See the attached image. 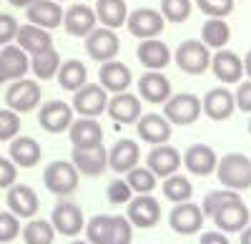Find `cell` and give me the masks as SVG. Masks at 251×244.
<instances>
[{
	"label": "cell",
	"instance_id": "49",
	"mask_svg": "<svg viewBox=\"0 0 251 244\" xmlns=\"http://www.w3.org/2000/svg\"><path fill=\"white\" fill-rule=\"evenodd\" d=\"M199 244H231V242L226 239L224 232H203L201 239H199Z\"/></svg>",
	"mask_w": 251,
	"mask_h": 244
},
{
	"label": "cell",
	"instance_id": "45",
	"mask_svg": "<svg viewBox=\"0 0 251 244\" xmlns=\"http://www.w3.org/2000/svg\"><path fill=\"white\" fill-rule=\"evenodd\" d=\"M20 234V221L13 212H0V244H8Z\"/></svg>",
	"mask_w": 251,
	"mask_h": 244
},
{
	"label": "cell",
	"instance_id": "52",
	"mask_svg": "<svg viewBox=\"0 0 251 244\" xmlns=\"http://www.w3.org/2000/svg\"><path fill=\"white\" fill-rule=\"evenodd\" d=\"M8 3H10V5H15V8H28V5L33 3V0H8Z\"/></svg>",
	"mask_w": 251,
	"mask_h": 244
},
{
	"label": "cell",
	"instance_id": "21",
	"mask_svg": "<svg viewBox=\"0 0 251 244\" xmlns=\"http://www.w3.org/2000/svg\"><path fill=\"white\" fill-rule=\"evenodd\" d=\"M141 66H146L149 71H163L166 66L171 63V51L169 46L158 38H146L138 43V51H136Z\"/></svg>",
	"mask_w": 251,
	"mask_h": 244
},
{
	"label": "cell",
	"instance_id": "34",
	"mask_svg": "<svg viewBox=\"0 0 251 244\" xmlns=\"http://www.w3.org/2000/svg\"><path fill=\"white\" fill-rule=\"evenodd\" d=\"M201 38L206 48H224L231 38V28L224 18H208L201 28Z\"/></svg>",
	"mask_w": 251,
	"mask_h": 244
},
{
	"label": "cell",
	"instance_id": "7",
	"mask_svg": "<svg viewBox=\"0 0 251 244\" xmlns=\"http://www.w3.org/2000/svg\"><path fill=\"white\" fill-rule=\"evenodd\" d=\"M5 104L10 111L15 113H28L40 104V86L35 81L28 78H18L15 83H10V88L5 91Z\"/></svg>",
	"mask_w": 251,
	"mask_h": 244
},
{
	"label": "cell",
	"instance_id": "40",
	"mask_svg": "<svg viewBox=\"0 0 251 244\" xmlns=\"http://www.w3.org/2000/svg\"><path fill=\"white\" fill-rule=\"evenodd\" d=\"M161 15L171 23H183L191 15V0H161Z\"/></svg>",
	"mask_w": 251,
	"mask_h": 244
},
{
	"label": "cell",
	"instance_id": "17",
	"mask_svg": "<svg viewBox=\"0 0 251 244\" xmlns=\"http://www.w3.org/2000/svg\"><path fill=\"white\" fill-rule=\"evenodd\" d=\"M201 108L203 113L211 118V121H226V118H231V113L236 111V104H234V93L228 91V88H211L203 101H201Z\"/></svg>",
	"mask_w": 251,
	"mask_h": 244
},
{
	"label": "cell",
	"instance_id": "43",
	"mask_svg": "<svg viewBox=\"0 0 251 244\" xmlns=\"http://www.w3.org/2000/svg\"><path fill=\"white\" fill-rule=\"evenodd\" d=\"M106 196H108L111 204H128L133 191H131V187H128L126 179H113L108 184V189H106Z\"/></svg>",
	"mask_w": 251,
	"mask_h": 244
},
{
	"label": "cell",
	"instance_id": "56",
	"mask_svg": "<svg viewBox=\"0 0 251 244\" xmlns=\"http://www.w3.org/2000/svg\"><path fill=\"white\" fill-rule=\"evenodd\" d=\"M55 3H58V0H55Z\"/></svg>",
	"mask_w": 251,
	"mask_h": 244
},
{
	"label": "cell",
	"instance_id": "14",
	"mask_svg": "<svg viewBox=\"0 0 251 244\" xmlns=\"http://www.w3.org/2000/svg\"><path fill=\"white\" fill-rule=\"evenodd\" d=\"M169 224L176 234H196L203 224V212L199 204L194 201H181V204L174 207L171 217H169Z\"/></svg>",
	"mask_w": 251,
	"mask_h": 244
},
{
	"label": "cell",
	"instance_id": "32",
	"mask_svg": "<svg viewBox=\"0 0 251 244\" xmlns=\"http://www.w3.org/2000/svg\"><path fill=\"white\" fill-rule=\"evenodd\" d=\"M96 18L100 20L103 28H121L126 23V18H128V5H126V0H98L96 3Z\"/></svg>",
	"mask_w": 251,
	"mask_h": 244
},
{
	"label": "cell",
	"instance_id": "39",
	"mask_svg": "<svg viewBox=\"0 0 251 244\" xmlns=\"http://www.w3.org/2000/svg\"><path fill=\"white\" fill-rule=\"evenodd\" d=\"M133 239V224L126 217H111V227L106 244H131Z\"/></svg>",
	"mask_w": 251,
	"mask_h": 244
},
{
	"label": "cell",
	"instance_id": "29",
	"mask_svg": "<svg viewBox=\"0 0 251 244\" xmlns=\"http://www.w3.org/2000/svg\"><path fill=\"white\" fill-rule=\"evenodd\" d=\"M0 66H3V73H5L8 81L25 78V73L30 71V55L23 48L8 43V46H3V51H0Z\"/></svg>",
	"mask_w": 251,
	"mask_h": 244
},
{
	"label": "cell",
	"instance_id": "15",
	"mask_svg": "<svg viewBox=\"0 0 251 244\" xmlns=\"http://www.w3.org/2000/svg\"><path fill=\"white\" fill-rule=\"evenodd\" d=\"M5 201H8V209L18 219H33L38 214V207H40L35 189L28 187V184H13V187H8V199Z\"/></svg>",
	"mask_w": 251,
	"mask_h": 244
},
{
	"label": "cell",
	"instance_id": "41",
	"mask_svg": "<svg viewBox=\"0 0 251 244\" xmlns=\"http://www.w3.org/2000/svg\"><path fill=\"white\" fill-rule=\"evenodd\" d=\"M108 227H111V217H108V214H98V217H93L88 224H86L88 242H91V244H106Z\"/></svg>",
	"mask_w": 251,
	"mask_h": 244
},
{
	"label": "cell",
	"instance_id": "48",
	"mask_svg": "<svg viewBox=\"0 0 251 244\" xmlns=\"http://www.w3.org/2000/svg\"><path fill=\"white\" fill-rule=\"evenodd\" d=\"M234 104L236 108L251 113V81H244V83H239L236 93H234Z\"/></svg>",
	"mask_w": 251,
	"mask_h": 244
},
{
	"label": "cell",
	"instance_id": "16",
	"mask_svg": "<svg viewBox=\"0 0 251 244\" xmlns=\"http://www.w3.org/2000/svg\"><path fill=\"white\" fill-rule=\"evenodd\" d=\"M68 134H71L73 149H91V146L103 144V129H100V124L96 118H88V116L75 118L73 124L68 126Z\"/></svg>",
	"mask_w": 251,
	"mask_h": 244
},
{
	"label": "cell",
	"instance_id": "11",
	"mask_svg": "<svg viewBox=\"0 0 251 244\" xmlns=\"http://www.w3.org/2000/svg\"><path fill=\"white\" fill-rule=\"evenodd\" d=\"M50 224L63 237H75V234H80L83 224H86V219H83V212H80L78 204H73V201H68V199H63V201H58L55 209H53Z\"/></svg>",
	"mask_w": 251,
	"mask_h": 244
},
{
	"label": "cell",
	"instance_id": "28",
	"mask_svg": "<svg viewBox=\"0 0 251 244\" xmlns=\"http://www.w3.org/2000/svg\"><path fill=\"white\" fill-rule=\"evenodd\" d=\"M138 159H141V151H138L136 141L121 138V141H116V146L108 151V166L116 174H126V171H131L133 166H138Z\"/></svg>",
	"mask_w": 251,
	"mask_h": 244
},
{
	"label": "cell",
	"instance_id": "5",
	"mask_svg": "<svg viewBox=\"0 0 251 244\" xmlns=\"http://www.w3.org/2000/svg\"><path fill=\"white\" fill-rule=\"evenodd\" d=\"M108 106V91L103 88L100 83H86L80 86L78 91H73V111L78 116H88V118H96L106 111Z\"/></svg>",
	"mask_w": 251,
	"mask_h": 244
},
{
	"label": "cell",
	"instance_id": "54",
	"mask_svg": "<svg viewBox=\"0 0 251 244\" xmlns=\"http://www.w3.org/2000/svg\"><path fill=\"white\" fill-rule=\"evenodd\" d=\"M71 244H91V242H83V239H75V242H71Z\"/></svg>",
	"mask_w": 251,
	"mask_h": 244
},
{
	"label": "cell",
	"instance_id": "13",
	"mask_svg": "<svg viewBox=\"0 0 251 244\" xmlns=\"http://www.w3.org/2000/svg\"><path fill=\"white\" fill-rule=\"evenodd\" d=\"M38 124L48 134H63L73 124V108L68 104H63V101H48L38 113Z\"/></svg>",
	"mask_w": 251,
	"mask_h": 244
},
{
	"label": "cell",
	"instance_id": "36",
	"mask_svg": "<svg viewBox=\"0 0 251 244\" xmlns=\"http://www.w3.org/2000/svg\"><path fill=\"white\" fill-rule=\"evenodd\" d=\"M194 194V187L191 181H188L186 176H178V174H171L163 179V196L174 201V204H181V201H188Z\"/></svg>",
	"mask_w": 251,
	"mask_h": 244
},
{
	"label": "cell",
	"instance_id": "20",
	"mask_svg": "<svg viewBox=\"0 0 251 244\" xmlns=\"http://www.w3.org/2000/svg\"><path fill=\"white\" fill-rule=\"evenodd\" d=\"M25 15H28V23L46 30H53L63 23V8L55 0H33L25 8Z\"/></svg>",
	"mask_w": 251,
	"mask_h": 244
},
{
	"label": "cell",
	"instance_id": "8",
	"mask_svg": "<svg viewBox=\"0 0 251 244\" xmlns=\"http://www.w3.org/2000/svg\"><path fill=\"white\" fill-rule=\"evenodd\" d=\"M118 48H121V40L116 35V30L111 28H93L88 35H86V51L93 60L98 63H106V60H113L118 55Z\"/></svg>",
	"mask_w": 251,
	"mask_h": 244
},
{
	"label": "cell",
	"instance_id": "26",
	"mask_svg": "<svg viewBox=\"0 0 251 244\" xmlns=\"http://www.w3.org/2000/svg\"><path fill=\"white\" fill-rule=\"evenodd\" d=\"M138 93H141L143 101H149V104H166L171 96V81L161 71H149L138 81Z\"/></svg>",
	"mask_w": 251,
	"mask_h": 244
},
{
	"label": "cell",
	"instance_id": "31",
	"mask_svg": "<svg viewBox=\"0 0 251 244\" xmlns=\"http://www.w3.org/2000/svg\"><path fill=\"white\" fill-rule=\"evenodd\" d=\"M15 43H18V48H23L28 55H33V53L43 51V48H50L53 40H50V33L46 28H38V26L28 23V26H18Z\"/></svg>",
	"mask_w": 251,
	"mask_h": 244
},
{
	"label": "cell",
	"instance_id": "3",
	"mask_svg": "<svg viewBox=\"0 0 251 244\" xmlns=\"http://www.w3.org/2000/svg\"><path fill=\"white\" fill-rule=\"evenodd\" d=\"M43 184L55 196H71L78 189V171L71 161H53L43 171Z\"/></svg>",
	"mask_w": 251,
	"mask_h": 244
},
{
	"label": "cell",
	"instance_id": "24",
	"mask_svg": "<svg viewBox=\"0 0 251 244\" xmlns=\"http://www.w3.org/2000/svg\"><path fill=\"white\" fill-rule=\"evenodd\" d=\"M63 26L66 30L75 38H86L96 26H98V18L96 10L91 5H71L66 13H63Z\"/></svg>",
	"mask_w": 251,
	"mask_h": 244
},
{
	"label": "cell",
	"instance_id": "38",
	"mask_svg": "<svg viewBox=\"0 0 251 244\" xmlns=\"http://www.w3.org/2000/svg\"><path fill=\"white\" fill-rule=\"evenodd\" d=\"M126 181L133 194H151L156 189V174L149 166H133L131 171H126Z\"/></svg>",
	"mask_w": 251,
	"mask_h": 244
},
{
	"label": "cell",
	"instance_id": "25",
	"mask_svg": "<svg viewBox=\"0 0 251 244\" xmlns=\"http://www.w3.org/2000/svg\"><path fill=\"white\" fill-rule=\"evenodd\" d=\"M216 151L211 146H206V144H194V146H188L186 154H183V164L186 169L196 174V176H208V174H214L216 171Z\"/></svg>",
	"mask_w": 251,
	"mask_h": 244
},
{
	"label": "cell",
	"instance_id": "10",
	"mask_svg": "<svg viewBox=\"0 0 251 244\" xmlns=\"http://www.w3.org/2000/svg\"><path fill=\"white\" fill-rule=\"evenodd\" d=\"M126 219L138 229H151L161 219V204L151 194H136L128 201V217Z\"/></svg>",
	"mask_w": 251,
	"mask_h": 244
},
{
	"label": "cell",
	"instance_id": "27",
	"mask_svg": "<svg viewBox=\"0 0 251 244\" xmlns=\"http://www.w3.org/2000/svg\"><path fill=\"white\" fill-rule=\"evenodd\" d=\"M98 81H100V86L106 91H111V93L128 91V86H131V68L126 63H118L116 58L106 60V63H100Z\"/></svg>",
	"mask_w": 251,
	"mask_h": 244
},
{
	"label": "cell",
	"instance_id": "44",
	"mask_svg": "<svg viewBox=\"0 0 251 244\" xmlns=\"http://www.w3.org/2000/svg\"><path fill=\"white\" fill-rule=\"evenodd\" d=\"M196 5L208 18H226L234 10V0H196Z\"/></svg>",
	"mask_w": 251,
	"mask_h": 244
},
{
	"label": "cell",
	"instance_id": "35",
	"mask_svg": "<svg viewBox=\"0 0 251 244\" xmlns=\"http://www.w3.org/2000/svg\"><path fill=\"white\" fill-rule=\"evenodd\" d=\"M58 83L66 88V91H78L80 86H86V78H88V71L80 60H66L60 63L58 68Z\"/></svg>",
	"mask_w": 251,
	"mask_h": 244
},
{
	"label": "cell",
	"instance_id": "51",
	"mask_svg": "<svg viewBox=\"0 0 251 244\" xmlns=\"http://www.w3.org/2000/svg\"><path fill=\"white\" fill-rule=\"evenodd\" d=\"M241 63H244V73H246V76H249V78H251V51H249V53H246V58H244V60H241Z\"/></svg>",
	"mask_w": 251,
	"mask_h": 244
},
{
	"label": "cell",
	"instance_id": "55",
	"mask_svg": "<svg viewBox=\"0 0 251 244\" xmlns=\"http://www.w3.org/2000/svg\"><path fill=\"white\" fill-rule=\"evenodd\" d=\"M249 134H251V121H249Z\"/></svg>",
	"mask_w": 251,
	"mask_h": 244
},
{
	"label": "cell",
	"instance_id": "1",
	"mask_svg": "<svg viewBox=\"0 0 251 244\" xmlns=\"http://www.w3.org/2000/svg\"><path fill=\"white\" fill-rule=\"evenodd\" d=\"M216 176L219 181L231 191H246L251 187V159L244 154H226L216 161Z\"/></svg>",
	"mask_w": 251,
	"mask_h": 244
},
{
	"label": "cell",
	"instance_id": "18",
	"mask_svg": "<svg viewBox=\"0 0 251 244\" xmlns=\"http://www.w3.org/2000/svg\"><path fill=\"white\" fill-rule=\"evenodd\" d=\"M136 131L146 144H166L171 138V124L166 121V116L161 113H143L136 118Z\"/></svg>",
	"mask_w": 251,
	"mask_h": 244
},
{
	"label": "cell",
	"instance_id": "22",
	"mask_svg": "<svg viewBox=\"0 0 251 244\" xmlns=\"http://www.w3.org/2000/svg\"><path fill=\"white\" fill-rule=\"evenodd\" d=\"M208 68L214 71V76L221 81V83H239L241 73H244L241 58H239L234 51H224V48H219V53L211 55V63H208Z\"/></svg>",
	"mask_w": 251,
	"mask_h": 244
},
{
	"label": "cell",
	"instance_id": "47",
	"mask_svg": "<svg viewBox=\"0 0 251 244\" xmlns=\"http://www.w3.org/2000/svg\"><path fill=\"white\" fill-rule=\"evenodd\" d=\"M15 179H18V166L13 164L10 159L0 156V189L13 187V184H15Z\"/></svg>",
	"mask_w": 251,
	"mask_h": 244
},
{
	"label": "cell",
	"instance_id": "30",
	"mask_svg": "<svg viewBox=\"0 0 251 244\" xmlns=\"http://www.w3.org/2000/svg\"><path fill=\"white\" fill-rule=\"evenodd\" d=\"M10 141H13V144H10V161L15 166L30 169V166H35L40 161V156H43L40 144L35 138H30V136H15Z\"/></svg>",
	"mask_w": 251,
	"mask_h": 244
},
{
	"label": "cell",
	"instance_id": "12",
	"mask_svg": "<svg viewBox=\"0 0 251 244\" xmlns=\"http://www.w3.org/2000/svg\"><path fill=\"white\" fill-rule=\"evenodd\" d=\"M71 164L83 176H100L108 169V151L103 149V144L91 146V149H73Z\"/></svg>",
	"mask_w": 251,
	"mask_h": 244
},
{
	"label": "cell",
	"instance_id": "50",
	"mask_svg": "<svg viewBox=\"0 0 251 244\" xmlns=\"http://www.w3.org/2000/svg\"><path fill=\"white\" fill-rule=\"evenodd\" d=\"M241 244H251V224H246L241 229Z\"/></svg>",
	"mask_w": 251,
	"mask_h": 244
},
{
	"label": "cell",
	"instance_id": "4",
	"mask_svg": "<svg viewBox=\"0 0 251 244\" xmlns=\"http://www.w3.org/2000/svg\"><path fill=\"white\" fill-rule=\"evenodd\" d=\"M201 113V98L194 96V93H176V96H169V101L163 104V116L169 124H176V126H188L194 124Z\"/></svg>",
	"mask_w": 251,
	"mask_h": 244
},
{
	"label": "cell",
	"instance_id": "53",
	"mask_svg": "<svg viewBox=\"0 0 251 244\" xmlns=\"http://www.w3.org/2000/svg\"><path fill=\"white\" fill-rule=\"evenodd\" d=\"M5 81H8V78H5V73H3V66H0V83H5Z\"/></svg>",
	"mask_w": 251,
	"mask_h": 244
},
{
	"label": "cell",
	"instance_id": "2",
	"mask_svg": "<svg viewBox=\"0 0 251 244\" xmlns=\"http://www.w3.org/2000/svg\"><path fill=\"white\" fill-rule=\"evenodd\" d=\"M211 219H214V224L219 227V232H224V234H234V232H241L246 224H249V207L241 201V196H239V191H234L228 199H224L221 204L214 209V214H211Z\"/></svg>",
	"mask_w": 251,
	"mask_h": 244
},
{
	"label": "cell",
	"instance_id": "37",
	"mask_svg": "<svg viewBox=\"0 0 251 244\" xmlns=\"http://www.w3.org/2000/svg\"><path fill=\"white\" fill-rule=\"evenodd\" d=\"M55 229L46 219H30L23 227V242L25 244H53Z\"/></svg>",
	"mask_w": 251,
	"mask_h": 244
},
{
	"label": "cell",
	"instance_id": "46",
	"mask_svg": "<svg viewBox=\"0 0 251 244\" xmlns=\"http://www.w3.org/2000/svg\"><path fill=\"white\" fill-rule=\"evenodd\" d=\"M18 33V20L8 13H0V46H8L10 40H15Z\"/></svg>",
	"mask_w": 251,
	"mask_h": 244
},
{
	"label": "cell",
	"instance_id": "42",
	"mask_svg": "<svg viewBox=\"0 0 251 244\" xmlns=\"http://www.w3.org/2000/svg\"><path fill=\"white\" fill-rule=\"evenodd\" d=\"M20 131V116L10 108H0V141H10Z\"/></svg>",
	"mask_w": 251,
	"mask_h": 244
},
{
	"label": "cell",
	"instance_id": "9",
	"mask_svg": "<svg viewBox=\"0 0 251 244\" xmlns=\"http://www.w3.org/2000/svg\"><path fill=\"white\" fill-rule=\"evenodd\" d=\"M126 26H128L131 35H136L138 40H146V38H156L163 33V26L166 20L158 10L153 8H138L133 13H128V18H126Z\"/></svg>",
	"mask_w": 251,
	"mask_h": 244
},
{
	"label": "cell",
	"instance_id": "19",
	"mask_svg": "<svg viewBox=\"0 0 251 244\" xmlns=\"http://www.w3.org/2000/svg\"><path fill=\"white\" fill-rule=\"evenodd\" d=\"M106 111L116 124H136V118L141 116V98L128 91L113 93V98H108Z\"/></svg>",
	"mask_w": 251,
	"mask_h": 244
},
{
	"label": "cell",
	"instance_id": "6",
	"mask_svg": "<svg viewBox=\"0 0 251 244\" xmlns=\"http://www.w3.org/2000/svg\"><path fill=\"white\" fill-rule=\"evenodd\" d=\"M208 63H211V53L208 48L201 43V40H186L176 48V66L183 73L199 76L203 71H208Z\"/></svg>",
	"mask_w": 251,
	"mask_h": 244
},
{
	"label": "cell",
	"instance_id": "33",
	"mask_svg": "<svg viewBox=\"0 0 251 244\" xmlns=\"http://www.w3.org/2000/svg\"><path fill=\"white\" fill-rule=\"evenodd\" d=\"M58 68H60V58H58V51H55L53 46L30 55V71H33L35 78H40V81L55 78Z\"/></svg>",
	"mask_w": 251,
	"mask_h": 244
},
{
	"label": "cell",
	"instance_id": "23",
	"mask_svg": "<svg viewBox=\"0 0 251 244\" xmlns=\"http://www.w3.org/2000/svg\"><path fill=\"white\" fill-rule=\"evenodd\" d=\"M146 164H149V169L156 174V179H166V176H171L178 171L181 166V154L169 146V144H158L151 149L149 159H146Z\"/></svg>",
	"mask_w": 251,
	"mask_h": 244
}]
</instances>
